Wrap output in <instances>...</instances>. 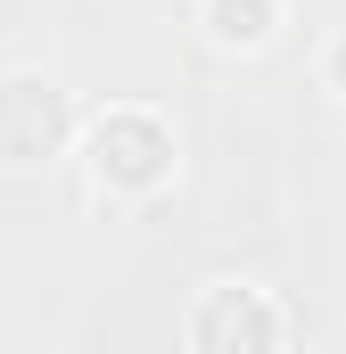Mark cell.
I'll return each mask as SVG.
<instances>
[{"instance_id":"6da1fadb","label":"cell","mask_w":346,"mask_h":354,"mask_svg":"<svg viewBox=\"0 0 346 354\" xmlns=\"http://www.w3.org/2000/svg\"><path fill=\"white\" fill-rule=\"evenodd\" d=\"M75 149H83V174H91V189H99L107 206H149V198H165L173 174H181L173 124L157 115V107H140V99L99 107Z\"/></svg>"},{"instance_id":"7a4b0ae2","label":"cell","mask_w":346,"mask_h":354,"mask_svg":"<svg viewBox=\"0 0 346 354\" xmlns=\"http://www.w3.org/2000/svg\"><path fill=\"white\" fill-rule=\"evenodd\" d=\"M289 338H297L289 305L256 280H206L198 305L181 313V346H198V354H272Z\"/></svg>"},{"instance_id":"3957f363","label":"cell","mask_w":346,"mask_h":354,"mask_svg":"<svg viewBox=\"0 0 346 354\" xmlns=\"http://www.w3.org/2000/svg\"><path fill=\"white\" fill-rule=\"evenodd\" d=\"M66 149V99L50 75L8 66L0 75V165H42Z\"/></svg>"},{"instance_id":"277c9868","label":"cell","mask_w":346,"mask_h":354,"mask_svg":"<svg viewBox=\"0 0 346 354\" xmlns=\"http://www.w3.org/2000/svg\"><path fill=\"white\" fill-rule=\"evenodd\" d=\"M280 25H289V0H198V33H206L223 58L264 50Z\"/></svg>"},{"instance_id":"5b68a950","label":"cell","mask_w":346,"mask_h":354,"mask_svg":"<svg viewBox=\"0 0 346 354\" xmlns=\"http://www.w3.org/2000/svg\"><path fill=\"white\" fill-rule=\"evenodd\" d=\"M322 91L346 99V33H330V50H322Z\"/></svg>"}]
</instances>
